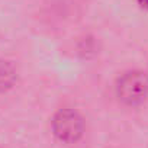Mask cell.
Wrapping results in <instances>:
<instances>
[{
  "mask_svg": "<svg viewBox=\"0 0 148 148\" xmlns=\"http://www.w3.org/2000/svg\"><path fill=\"white\" fill-rule=\"evenodd\" d=\"M52 138L65 148L80 145L87 135L86 115L74 105H62L54 110L49 119Z\"/></svg>",
  "mask_w": 148,
  "mask_h": 148,
  "instance_id": "obj_1",
  "label": "cell"
},
{
  "mask_svg": "<svg viewBox=\"0 0 148 148\" xmlns=\"http://www.w3.org/2000/svg\"><path fill=\"white\" fill-rule=\"evenodd\" d=\"M112 95L122 108H141L148 102V71L142 68L123 70L112 83Z\"/></svg>",
  "mask_w": 148,
  "mask_h": 148,
  "instance_id": "obj_2",
  "label": "cell"
},
{
  "mask_svg": "<svg viewBox=\"0 0 148 148\" xmlns=\"http://www.w3.org/2000/svg\"><path fill=\"white\" fill-rule=\"evenodd\" d=\"M19 82V70L10 60L0 58V95H5L16 87Z\"/></svg>",
  "mask_w": 148,
  "mask_h": 148,
  "instance_id": "obj_3",
  "label": "cell"
}]
</instances>
